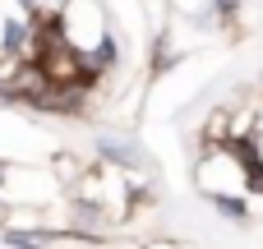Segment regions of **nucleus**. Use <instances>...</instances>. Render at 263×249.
<instances>
[{"label": "nucleus", "mask_w": 263, "mask_h": 249, "mask_svg": "<svg viewBox=\"0 0 263 249\" xmlns=\"http://www.w3.org/2000/svg\"><path fill=\"white\" fill-rule=\"evenodd\" d=\"M194 189L203 199H213L217 208L236 213L259 189V171L240 143H203V152L194 162Z\"/></svg>", "instance_id": "1"}, {"label": "nucleus", "mask_w": 263, "mask_h": 249, "mask_svg": "<svg viewBox=\"0 0 263 249\" xmlns=\"http://www.w3.org/2000/svg\"><path fill=\"white\" fill-rule=\"evenodd\" d=\"M55 37L83 60L88 79H97L102 69H111V51H116V37H111V18H106V5L102 0H65L60 14L51 18Z\"/></svg>", "instance_id": "2"}, {"label": "nucleus", "mask_w": 263, "mask_h": 249, "mask_svg": "<svg viewBox=\"0 0 263 249\" xmlns=\"http://www.w3.org/2000/svg\"><path fill=\"white\" fill-rule=\"evenodd\" d=\"M23 5H28V14H32L37 23H51V18L60 14V5H65V0H23Z\"/></svg>", "instance_id": "3"}]
</instances>
